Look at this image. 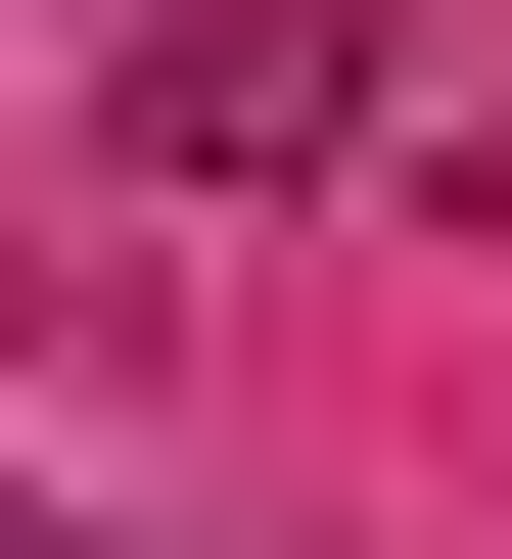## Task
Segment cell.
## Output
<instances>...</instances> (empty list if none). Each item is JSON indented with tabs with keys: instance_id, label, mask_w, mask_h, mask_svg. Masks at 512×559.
Listing matches in <instances>:
<instances>
[{
	"instance_id": "6da1fadb",
	"label": "cell",
	"mask_w": 512,
	"mask_h": 559,
	"mask_svg": "<svg viewBox=\"0 0 512 559\" xmlns=\"http://www.w3.org/2000/svg\"><path fill=\"white\" fill-rule=\"evenodd\" d=\"M94 140H140V187H326V140H373V0H140Z\"/></svg>"
},
{
	"instance_id": "7a4b0ae2",
	"label": "cell",
	"mask_w": 512,
	"mask_h": 559,
	"mask_svg": "<svg viewBox=\"0 0 512 559\" xmlns=\"http://www.w3.org/2000/svg\"><path fill=\"white\" fill-rule=\"evenodd\" d=\"M0 559H47V513H0Z\"/></svg>"
}]
</instances>
